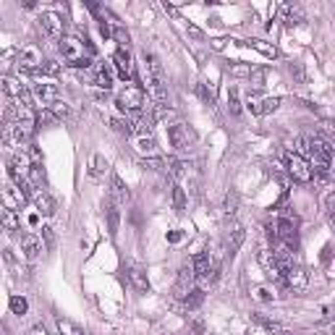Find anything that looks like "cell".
<instances>
[{
	"label": "cell",
	"instance_id": "6da1fadb",
	"mask_svg": "<svg viewBox=\"0 0 335 335\" xmlns=\"http://www.w3.org/2000/svg\"><path fill=\"white\" fill-rule=\"evenodd\" d=\"M60 52L63 60L73 68H89L92 66V52L87 48V37H63L60 40Z\"/></svg>",
	"mask_w": 335,
	"mask_h": 335
},
{
	"label": "cell",
	"instance_id": "7a4b0ae2",
	"mask_svg": "<svg viewBox=\"0 0 335 335\" xmlns=\"http://www.w3.org/2000/svg\"><path fill=\"white\" fill-rule=\"evenodd\" d=\"M118 110L128 113V116H136V113H144V87L142 84H126L118 95Z\"/></svg>",
	"mask_w": 335,
	"mask_h": 335
},
{
	"label": "cell",
	"instance_id": "3957f363",
	"mask_svg": "<svg viewBox=\"0 0 335 335\" xmlns=\"http://www.w3.org/2000/svg\"><path fill=\"white\" fill-rule=\"evenodd\" d=\"M29 186H32V184H13V181H11V184H5L3 186V207L19 212L29 199H32Z\"/></svg>",
	"mask_w": 335,
	"mask_h": 335
},
{
	"label": "cell",
	"instance_id": "277c9868",
	"mask_svg": "<svg viewBox=\"0 0 335 335\" xmlns=\"http://www.w3.org/2000/svg\"><path fill=\"white\" fill-rule=\"evenodd\" d=\"M288 176H291L293 181H299V184H309L311 178H314V173H311V165H309V160L307 157H301V155H288Z\"/></svg>",
	"mask_w": 335,
	"mask_h": 335
},
{
	"label": "cell",
	"instance_id": "5b68a950",
	"mask_svg": "<svg viewBox=\"0 0 335 335\" xmlns=\"http://www.w3.org/2000/svg\"><path fill=\"white\" fill-rule=\"evenodd\" d=\"M42 66H45V60H42V52H40L37 45H26V48H21V52H19V68H21V71L40 73Z\"/></svg>",
	"mask_w": 335,
	"mask_h": 335
},
{
	"label": "cell",
	"instance_id": "8992f818",
	"mask_svg": "<svg viewBox=\"0 0 335 335\" xmlns=\"http://www.w3.org/2000/svg\"><path fill=\"white\" fill-rule=\"evenodd\" d=\"M168 139H170L173 149L184 152V149H189L194 144V134H191V128L184 126V123H173L170 128H168Z\"/></svg>",
	"mask_w": 335,
	"mask_h": 335
},
{
	"label": "cell",
	"instance_id": "52a82bcc",
	"mask_svg": "<svg viewBox=\"0 0 335 335\" xmlns=\"http://www.w3.org/2000/svg\"><path fill=\"white\" fill-rule=\"evenodd\" d=\"M40 26L42 32L50 37V40H63V29H66V21L58 16L55 11H45L40 16Z\"/></svg>",
	"mask_w": 335,
	"mask_h": 335
},
{
	"label": "cell",
	"instance_id": "ba28073f",
	"mask_svg": "<svg viewBox=\"0 0 335 335\" xmlns=\"http://www.w3.org/2000/svg\"><path fill=\"white\" fill-rule=\"evenodd\" d=\"M32 95H34L37 105H42V108H52V105L58 102V97H60L55 84H34Z\"/></svg>",
	"mask_w": 335,
	"mask_h": 335
},
{
	"label": "cell",
	"instance_id": "9c48e42d",
	"mask_svg": "<svg viewBox=\"0 0 335 335\" xmlns=\"http://www.w3.org/2000/svg\"><path fill=\"white\" fill-rule=\"evenodd\" d=\"M286 286L288 288H293L296 293H301V291H307V286H309V272L299 267V264H291V267L286 270Z\"/></svg>",
	"mask_w": 335,
	"mask_h": 335
},
{
	"label": "cell",
	"instance_id": "30bf717a",
	"mask_svg": "<svg viewBox=\"0 0 335 335\" xmlns=\"http://www.w3.org/2000/svg\"><path fill=\"white\" fill-rule=\"evenodd\" d=\"M257 262L262 264V270L267 272V275H270L272 280H283V267H280L278 257L272 254L270 249H262L260 254H257Z\"/></svg>",
	"mask_w": 335,
	"mask_h": 335
},
{
	"label": "cell",
	"instance_id": "8fae6325",
	"mask_svg": "<svg viewBox=\"0 0 335 335\" xmlns=\"http://www.w3.org/2000/svg\"><path fill=\"white\" fill-rule=\"evenodd\" d=\"M194 280H196V275H194L191 264H186V267L178 270V280H176V296L178 299H186V296L194 291Z\"/></svg>",
	"mask_w": 335,
	"mask_h": 335
},
{
	"label": "cell",
	"instance_id": "7c38bea8",
	"mask_svg": "<svg viewBox=\"0 0 335 335\" xmlns=\"http://www.w3.org/2000/svg\"><path fill=\"white\" fill-rule=\"evenodd\" d=\"M128 120H131V131L136 136H152V128H155V116L152 113H136Z\"/></svg>",
	"mask_w": 335,
	"mask_h": 335
},
{
	"label": "cell",
	"instance_id": "4fadbf2b",
	"mask_svg": "<svg viewBox=\"0 0 335 335\" xmlns=\"http://www.w3.org/2000/svg\"><path fill=\"white\" fill-rule=\"evenodd\" d=\"M113 66H116V71L123 76V79H134V60H131V52L126 48L116 50V55H113Z\"/></svg>",
	"mask_w": 335,
	"mask_h": 335
},
{
	"label": "cell",
	"instance_id": "5bb4252c",
	"mask_svg": "<svg viewBox=\"0 0 335 335\" xmlns=\"http://www.w3.org/2000/svg\"><path fill=\"white\" fill-rule=\"evenodd\" d=\"M32 202H34V207H37V212H40V215H45V217L55 215V202L50 199L48 191H42V189H34Z\"/></svg>",
	"mask_w": 335,
	"mask_h": 335
},
{
	"label": "cell",
	"instance_id": "9a60e30c",
	"mask_svg": "<svg viewBox=\"0 0 335 335\" xmlns=\"http://www.w3.org/2000/svg\"><path fill=\"white\" fill-rule=\"evenodd\" d=\"M113 63H97L95 66V84L100 89H105V92H108V89H113Z\"/></svg>",
	"mask_w": 335,
	"mask_h": 335
},
{
	"label": "cell",
	"instance_id": "2e32d148",
	"mask_svg": "<svg viewBox=\"0 0 335 335\" xmlns=\"http://www.w3.org/2000/svg\"><path fill=\"white\" fill-rule=\"evenodd\" d=\"M21 251H24L26 260H37L40 251H42V241L37 239L34 233H24V236H21Z\"/></svg>",
	"mask_w": 335,
	"mask_h": 335
},
{
	"label": "cell",
	"instance_id": "e0dca14e",
	"mask_svg": "<svg viewBox=\"0 0 335 335\" xmlns=\"http://www.w3.org/2000/svg\"><path fill=\"white\" fill-rule=\"evenodd\" d=\"M128 280H131L134 291L136 293H149V280H147V272H144L139 264H131V270H128Z\"/></svg>",
	"mask_w": 335,
	"mask_h": 335
},
{
	"label": "cell",
	"instance_id": "ac0fdd59",
	"mask_svg": "<svg viewBox=\"0 0 335 335\" xmlns=\"http://www.w3.org/2000/svg\"><path fill=\"white\" fill-rule=\"evenodd\" d=\"M110 202H116V204H126L128 202V186L123 184V178L120 176H113L110 181Z\"/></svg>",
	"mask_w": 335,
	"mask_h": 335
},
{
	"label": "cell",
	"instance_id": "d6986e66",
	"mask_svg": "<svg viewBox=\"0 0 335 335\" xmlns=\"http://www.w3.org/2000/svg\"><path fill=\"white\" fill-rule=\"evenodd\" d=\"M251 317H254V322H260V325H262L267 333H272V335H286V327L280 325V322H275V319L264 317L262 311H254V314H251Z\"/></svg>",
	"mask_w": 335,
	"mask_h": 335
},
{
	"label": "cell",
	"instance_id": "ffe728a7",
	"mask_svg": "<svg viewBox=\"0 0 335 335\" xmlns=\"http://www.w3.org/2000/svg\"><path fill=\"white\" fill-rule=\"evenodd\" d=\"M191 267H194V275L199 278V275H207V272L212 270V264H210V251H199V254L191 260Z\"/></svg>",
	"mask_w": 335,
	"mask_h": 335
},
{
	"label": "cell",
	"instance_id": "44dd1931",
	"mask_svg": "<svg viewBox=\"0 0 335 335\" xmlns=\"http://www.w3.org/2000/svg\"><path fill=\"white\" fill-rule=\"evenodd\" d=\"M0 223H3V228H5L8 233H13V231H19V228H21V217H19V212H16V210H5V207H3Z\"/></svg>",
	"mask_w": 335,
	"mask_h": 335
},
{
	"label": "cell",
	"instance_id": "7402d4cb",
	"mask_svg": "<svg viewBox=\"0 0 335 335\" xmlns=\"http://www.w3.org/2000/svg\"><path fill=\"white\" fill-rule=\"evenodd\" d=\"M246 45H249V48H254L257 52H262V55H264V58H270V60H275V58H278V48H275L272 42H264V40H249Z\"/></svg>",
	"mask_w": 335,
	"mask_h": 335
},
{
	"label": "cell",
	"instance_id": "603a6c76",
	"mask_svg": "<svg viewBox=\"0 0 335 335\" xmlns=\"http://www.w3.org/2000/svg\"><path fill=\"white\" fill-rule=\"evenodd\" d=\"M186 168H189V165L184 163V160H176V157H168V160H165V170L170 173L173 178H184L186 173H189Z\"/></svg>",
	"mask_w": 335,
	"mask_h": 335
},
{
	"label": "cell",
	"instance_id": "cb8c5ba5",
	"mask_svg": "<svg viewBox=\"0 0 335 335\" xmlns=\"http://www.w3.org/2000/svg\"><path fill=\"white\" fill-rule=\"evenodd\" d=\"M243 239H246V231H243V228H233L231 243H228V254H231V257H236V251L241 249V243H243Z\"/></svg>",
	"mask_w": 335,
	"mask_h": 335
},
{
	"label": "cell",
	"instance_id": "d4e9b609",
	"mask_svg": "<svg viewBox=\"0 0 335 335\" xmlns=\"http://www.w3.org/2000/svg\"><path fill=\"white\" fill-rule=\"evenodd\" d=\"M202 301H204V291L202 288H194V291L186 296V309H199Z\"/></svg>",
	"mask_w": 335,
	"mask_h": 335
},
{
	"label": "cell",
	"instance_id": "484cf974",
	"mask_svg": "<svg viewBox=\"0 0 335 335\" xmlns=\"http://www.w3.org/2000/svg\"><path fill=\"white\" fill-rule=\"evenodd\" d=\"M108 231H110V236L118 233V210H116V202L108 204Z\"/></svg>",
	"mask_w": 335,
	"mask_h": 335
},
{
	"label": "cell",
	"instance_id": "4316f807",
	"mask_svg": "<svg viewBox=\"0 0 335 335\" xmlns=\"http://www.w3.org/2000/svg\"><path fill=\"white\" fill-rule=\"evenodd\" d=\"M228 110H231V116L241 113V100H239V89L236 87H231V92H228Z\"/></svg>",
	"mask_w": 335,
	"mask_h": 335
},
{
	"label": "cell",
	"instance_id": "83f0119b",
	"mask_svg": "<svg viewBox=\"0 0 335 335\" xmlns=\"http://www.w3.org/2000/svg\"><path fill=\"white\" fill-rule=\"evenodd\" d=\"M173 210H178V212L186 210V191L181 186H173Z\"/></svg>",
	"mask_w": 335,
	"mask_h": 335
},
{
	"label": "cell",
	"instance_id": "f1b7e54d",
	"mask_svg": "<svg viewBox=\"0 0 335 335\" xmlns=\"http://www.w3.org/2000/svg\"><path fill=\"white\" fill-rule=\"evenodd\" d=\"M26 309H29V304H26L24 296H11V311H13V314L24 317V314H26Z\"/></svg>",
	"mask_w": 335,
	"mask_h": 335
},
{
	"label": "cell",
	"instance_id": "f546056e",
	"mask_svg": "<svg viewBox=\"0 0 335 335\" xmlns=\"http://www.w3.org/2000/svg\"><path fill=\"white\" fill-rule=\"evenodd\" d=\"M264 79H267V71H264V68H251L249 81H251V87H254V89H262L264 87Z\"/></svg>",
	"mask_w": 335,
	"mask_h": 335
},
{
	"label": "cell",
	"instance_id": "4dcf8cb0",
	"mask_svg": "<svg viewBox=\"0 0 335 335\" xmlns=\"http://www.w3.org/2000/svg\"><path fill=\"white\" fill-rule=\"evenodd\" d=\"M105 170H108V160H105L102 155H95L92 157V178H100Z\"/></svg>",
	"mask_w": 335,
	"mask_h": 335
},
{
	"label": "cell",
	"instance_id": "1f68e13d",
	"mask_svg": "<svg viewBox=\"0 0 335 335\" xmlns=\"http://www.w3.org/2000/svg\"><path fill=\"white\" fill-rule=\"evenodd\" d=\"M58 330H60V335H84L79 327L71 322V319H63V317L58 319Z\"/></svg>",
	"mask_w": 335,
	"mask_h": 335
},
{
	"label": "cell",
	"instance_id": "d6a6232c",
	"mask_svg": "<svg viewBox=\"0 0 335 335\" xmlns=\"http://www.w3.org/2000/svg\"><path fill=\"white\" fill-rule=\"evenodd\" d=\"M52 116H55V120H68V118H71V108H68V105L66 102H55V105H52Z\"/></svg>",
	"mask_w": 335,
	"mask_h": 335
},
{
	"label": "cell",
	"instance_id": "836d02e7",
	"mask_svg": "<svg viewBox=\"0 0 335 335\" xmlns=\"http://www.w3.org/2000/svg\"><path fill=\"white\" fill-rule=\"evenodd\" d=\"M280 97H264L262 100V110H260V116H264V113H275L278 108H280Z\"/></svg>",
	"mask_w": 335,
	"mask_h": 335
},
{
	"label": "cell",
	"instance_id": "e575fe53",
	"mask_svg": "<svg viewBox=\"0 0 335 335\" xmlns=\"http://www.w3.org/2000/svg\"><path fill=\"white\" fill-rule=\"evenodd\" d=\"M236 210H239V194L228 191L225 194V215H236Z\"/></svg>",
	"mask_w": 335,
	"mask_h": 335
},
{
	"label": "cell",
	"instance_id": "d590c367",
	"mask_svg": "<svg viewBox=\"0 0 335 335\" xmlns=\"http://www.w3.org/2000/svg\"><path fill=\"white\" fill-rule=\"evenodd\" d=\"M155 139H152V136H139V142H136V149L139 152H147V155H152V152H155Z\"/></svg>",
	"mask_w": 335,
	"mask_h": 335
},
{
	"label": "cell",
	"instance_id": "8d00e7d4",
	"mask_svg": "<svg viewBox=\"0 0 335 335\" xmlns=\"http://www.w3.org/2000/svg\"><path fill=\"white\" fill-rule=\"evenodd\" d=\"M283 21L288 26H293V24H299V21H301V13L293 11L291 5H283Z\"/></svg>",
	"mask_w": 335,
	"mask_h": 335
},
{
	"label": "cell",
	"instance_id": "74e56055",
	"mask_svg": "<svg viewBox=\"0 0 335 335\" xmlns=\"http://www.w3.org/2000/svg\"><path fill=\"white\" fill-rule=\"evenodd\" d=\"M246 105H249V110H251V113H257V116H260V110H262V100H260V95L251 92V89H249V95H246Z\"/></svg>",
	"mask_w": 335,
	"mask_h": 335
},
{
	"label": "cell",
	"instance_id": "f35d334b",
	"mask_svg": "<svg viewBox=\"0 0 335 335\" xmlns=\"http://www.w3.org/2000/svg\"><path fill=\"white\" fill-rule=\"evenodd\" d=\"M42 76H58L60 73V63H55V60H45V66L40 68Z\"/></svg>",
	"mask_w": 335,
	"mask_h": 335
},
{
	"label": "cell",
	"instance_id": "ab89813d",
	"mask_svg": "<svg viewBox=\"0 0 335 335\" xmlns=\"http://www.w3.org/2000/svg\"><path fill=\"white\" fill-rule=\"evenodd\" d=\"M251 296H254V299H257V301H264V304H267V301H272V299H275V296H272V293H270V288H262V286H257V288H254V293H251Z\"/></svg>",
	"mask_w": 335,
	"mask_h": 335
},
{
	"label": "cell",
	"instance_id": "60d3db41",
	"mask_svg": "<svg viewBox=\"0 0 335 335\" xmlns=\"http://www.w3.org/2000/svg\"><path fill=\"white\" fill-rule=\"evenodd\" d=\"M113 37H116V40L120 42V48H126V50H128V42H131V37H128V32H126V29L116 26V29H113Z\"/></svg>",
	"mask_w": 335,
	"mask_h": 335
},
{
	"label": "cell",
	"instance_id": "b9f144b4",
	"mask_svg": "<svg viewBox=\"0 0 335 335\" xmlns=\"http://www.w3.org/2000/svg\"><path fill=\"white\" fill-rule=\"evenodd\" d=\"M42 239H45V246H48V249H52V243H55V236H52V228H48V225L42 228Z\"/></svg>",
	"mask_w": 335,
	"mask_h": 335
},
{
	"label": "cell",
	"instance_id": "7bdbcfd3",
	"mask_svg": "<svg viewBox=\"0 0 335 335\" xmlns=\"http://www.w3.org/2000/svg\"><path fill=\"white\" fill-rule=\"evenodd\" d=\"M231 73H233V76H251V68L236 63V66H231Z\"/></svg>",
	"mask_w": 335,
	"mask_h": 335
},
{
	"label": "cell",
	"instance_id": "ee69618b",
	"mask_svg": "<svg viewBox=\"0 0 335 335\" xmlns=\"http://www.w3.org/2000/svg\"><path fill=\"white\" fill-rule=\"evenodd\" d=\"M196 92H199V97H202L204 102L212 105V92H207V87H204V84H199V87H196Z\"/></svg>",
	"mask_w": 335,
	"mask_h": 335
},
{
	"label": "cell",
	"instance_id": "f6af8a7d",
	"mask_svg": "<svg viewBox=\"0 0 335 335\" xmlns=\"http://www.w3.org/2000/svg\"><path fill=\"white\" fill-rule=\"evenodd\" d=\"M100 34L105 37V40H108V37H113V29H110L108 24H105V21H100Z\"/></svg>",
	"mask_w": 335,
	"mask_h": 335
},
{
	"label": "cell",
	"instance_id": "bcb514c9",
	"mask_svg": "<svg viewBox=\"0 0 335 335\" xmlns=\"http://www.w3.org/2000/svg\"><path fill=\"white\" fill-rule=\"evenodd\" d=\"M26 335H48V330H45V325H34Z\"/></svg>",
	"mask_w": 335,
	"mask_h": 335
},
{
	"label": "cell",
	"instance_id": "7dc6e473",
	"mask_svg": "<svg viewBox=\"0 0 335 335\" xmlns=\"http://www.w3.org/2000/svg\"><path fill=\"white\" fill-rule=\"evenodd\" d=\"M186 32H189V34H191V37H194V40H202V32H199V29H196L194 24H189V26H186Z\"/></svg>",
	"mask_w": 335,
	"mask_h": 335
},
{
	"label": "cell",
	"instance_id": "c3c4849f",
	"mask_svg": "<svg viewBox=\"0 0 335 335\" xmlns=\"http://www.w3.org/2000/svg\"><path fill=\"white\" fill-rule=\"evenodd\" d=\"M168 241H170V243H178V241H181V231H170V233H168Z\"/></svg>",
	"mask_w": 335,
	"mask_h": 335
},
{
	"label": "cell",
	"instance_id": "681fc988",
	"mask_svg": "<svg viewBox=\"0 0 335 335\" xmlns=\"http://www.w3.org/2000/svg\"><path fill=\"white\" fill-rule=\"evenodd\" d=\"M194 333L202 335V333H204V325H202V322H194Z\"/></svg>",
	"mask_w": 335,
	"mask_h": 335
},
{
	"label": "cell",
	"instance_id": "f907efd6",
	"mask_svg": "<svg viewBox=\"0 0 335 335\" xmlns=\"http://www.w3.org/2000/svg\"><path fill=\"white\" fill-rule=\"evenodd\" d=\"M333 228H335V215H333Z\"/></svg>",
	"mask_w": 335,
	"mask_h": 335
}]
</instances>
